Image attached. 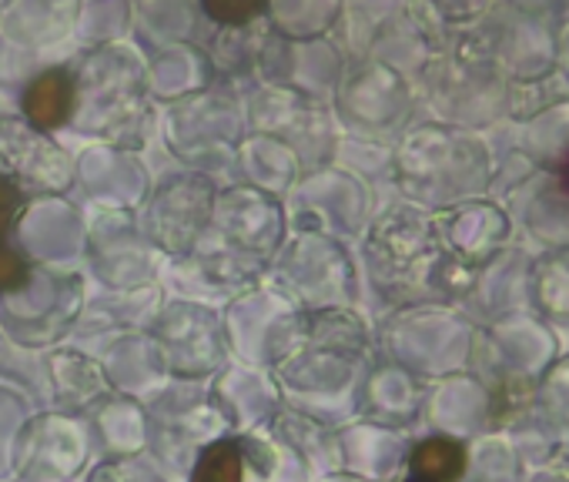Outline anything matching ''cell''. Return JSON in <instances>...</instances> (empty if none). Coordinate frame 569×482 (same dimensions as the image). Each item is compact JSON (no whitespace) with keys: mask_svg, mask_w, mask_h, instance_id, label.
Here are the masks:
<instances>
[{"mask_svg":"<svg viewBox=\"0 0 569 482\" xmlns=\"http://www.w3.org/2000/svg\"><path fill=\"white\" fill-rule=\"evenodd\" d=\"M516 188V211L526 234L539 241L546 252L569 249V178L542 171L539 178Z\"/></svg>","mask_w":569,"mask_h":482,"instance_id":"6da1fadb","label":"cell"},{"mask_svg":"<svg viewBox=\"0 0 569 482\" xmlns=\"http://www.w3.org/2000/svg\"><path fill=\"white\" fill-rule=\"evenodd\" d=\"M28 282V265L8 245H0V292H14Z\"/></svg>","mask_w":569,"mask_h":482,"instance_id":"30bf717a","label":"cell"},{"mask_svg":"<svg viewBox=\"0 0 569 482\" xmlns=\"http://www.w3.org/2000/svg\"><path fill=\"white\" fill-rule=\"evenodd\" d=\"M241 479H244V455L241 445L231 439L211 442L191 469V482H241Z\"/></svg>","mask_w":569,"mask_h":482,"instance_id":"52a82bcc","label":"cell"},{"mask_svg":"<svg viewBox=\"0 0 569 482\" xmlns=\"http://www.w3.org/2000/svg\"><path fill=\"white\" fill-rule=\"evenodd\" d=\"M556 68L569 78V24L556 31Z\"/></svg>","mask_w":569,"mask_h":482,"instance_id":"8fae6325","label":"cell"},{"mask_svg":"<svg viewBox=\"0 0 569 482\" xmlns=\"http://www.w3.org/2000/svg\"><path fill=\"white\" fill-rule=\"evenodd\" d=\"M536 409L562 435H569V355L552 359V365L542 372V379L536 385Z\"/></svg>","mask_w":569,"mask_h":482,"instance_id":"8992f818","label":"cell"},{"mask_svg":"<svg viewBox=\"0 0 569 482\" xmlns=\"http://www.w3.org/2000/svg\"><path fill=\"white\" fill-rule=\"evenodd\" d=\"M549 469H552V472L569 475V435H562V442H559V449H556V455H552Z\"/></svg>","mask_w":569,"mask_h":482,"instance_id":"7c38bea8","label":"cell"},{"mask_svg":"<svg viewBox=\"0 0 569 482\" xmlns=\"http://www.w3.org/2000/svg\"><path fill=\"white\" fill-rule=\"evenodd\" d=\"M519 151L539 171L569 178V101H549L522 118Z\"/></svg>","mask_w":569,"mask_h":482,"instance_id":"3957f363","label":"cell"},{"mask_svg":"<svg viewBox=\"0 0 569 482\" xmlns=\"http://www.w3.org/2000/svg\"><path fill=\"white\" fill-rule=\"evenodd\" d=\"M74 98H78L74 78L54 68V71H44L38 81H31V88L24 91V114L34 131L48 134V131H58L71 118Z\"/></svg>","mask_w":569,"mask_h":482,"instance_id":"277c9868","label":"cell"},{"mask_svg":"<svg viewBox=\"0 0 569 482\" xmlns=\"http://www.w3.org/2000/svg\"><path fill=\"white\" fill-rule=\"evenodd\" d=\"M526 482H569V475L552 472V469H536V475H532V479H526Z\"/></svg>","mask_w":569,"mask_h":482,"instance_id":"4fadbf2b","label":"cell"},{"mask_svg":"<svg viewBox=\"0 0 569 482\" xmlns=\"http://www.w3.org/2000/svg\"><path fill=\"white\" fill-rule=\"evenodd\" d=\"M466 462L469 452L456 435H429L412 449L409 459V472L416 479H429V482H459L466 475Z\"/></svg>","mask_w":569,"mask_h":482,"instance_id":"5b68a950","label":"cell"},{"mask_svg":"<svg viewBox=\"0 0 569 482\" xmlns=\"http://www.w3.org/2000/svg\"><path fill=\"white\" fill-rule=\"evenodd\" d=\"M201 8L214 24L241 28L264 11V0H201Z\"/></svg>","mask_w":569,"mask_h":482,"instance_id":"ba28073f","label":"cell"},{"mask_svg":"<svg viewBox=\"0 0 569 482\" xmlns=\"http://www.w3.org/2000/svg\"><path fill=\"white\" fill-rule=\"evenodd\" d=\"M442 238L452 245L459 262H466L469 269H479L486 259H492L502 249V241L509 238V218L496 204L476 201V204L452 211Z\"/></svg>","mask_w":569,"mask_h":482,"instance_id":"7a4b0ae2","label":"cell"},{"mask_svg":"<svg viewBox=\"0 0 569 482\" xmlns=\"http://www.w3.org/2000/svg\"><path fill=\"white\" fill-rule=\"evenodd\" d=\"M24 204H28V191L18 184L14 174L0 171V245H8V234L18 224Z\"/></svg>","mask_w":569,"mask_h":482,"instance_id":"9c48e42d","label":"cell"},{"mask_svg":"<svg viewBox=\"0 0 569 482\" xmlns=\"http://www.w3.org/2000/svg\"><path fill=\"white\" fill-rule=\"evenodd\" d=\"M406 482H429V479H416V475H409Z\"/></svg>","mask_w":569,"mask_h":482,"instance_id":"5bb4252c","label":"cell"}]
</instances>
